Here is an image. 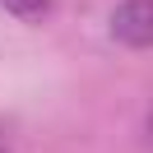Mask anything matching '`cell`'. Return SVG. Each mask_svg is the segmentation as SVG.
Returning a JSON list of instances; mask_svg holds the SVG:
<instances>
[{
    "instance_id": "cell-1",
    "label": "cell",
    "mask_w": 153,
    "mask_h": 153,
    "mask_svg": "<svg viewBox=\"0 0 153 153\" xmlns=\"http://www.w3.org/2000/svg\"><path fill=\"white\" fill-rule=\"evenodd\" d=\"M111 37L121 47H153V0H121L111 14Z\"/></svg>"
},
{
    "instance_id": "cell-2",
    "label": "cell",
    "mask_w": 153,
    "mask_h": 153,
    "mask_svg": "<svg viewBox=\"0 0 153 153\" xmlns=\"http://www.w3.org/2000/svg\"><path fill=\"white\" fill-rule=\"evenodd\" d=\"M5 10L14 14V19H23V23H42L51 14V0H0Z\"/></svg>"
}]
</instances>
